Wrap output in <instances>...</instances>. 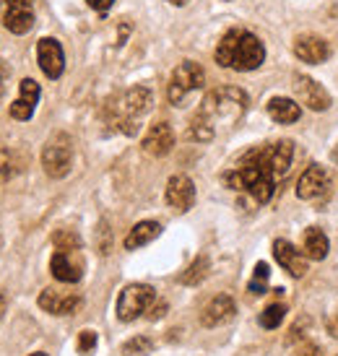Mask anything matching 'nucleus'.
I'll return each mask as SVG.
<instances>
[{
  "instance_id": "nucleus-1",
  "label": "nucleus",
  "mask_w": 338,
  "mask_h": 356,
  "mask_svg": "<svg viewBox=\"0 0 338 356\" xmlns=\"http://www.w3.org/2000/svg\"><path fill=\"white\" fill-rule=\"evenodd\" d=\"M294 161V143L291 140H273L250 149L245 156L237 161V167L224 175L232 190L248 193L255 203H268L279 182L287 177Z\"/></svg>"
},
{
  "instance_id": "nucleus-2",
  "label": "nucleus",
  "mask_w": 338,
  "mask_h": 356,
  "mask_svg": "<svg viewBox=\"0 0 338 356\" xmlns=\"http://www.w3.org/2000/svg\"><path fill=\"white\" fill-rule=\"evenodd\" d=\"M248 94L237 86H221V89L211 91L209 97L203 99L200 109L195 112V118L190 122L188 138L209 143L216 138L219 125H234L239 118L248 112Z\"/></svg>"
},
{
  "instance_id": "nucleus-3",
  "label": "nucleus",
  "mask_w": 338,
  "mask_h": 356,
  "mask_svg": "<svg viewBox=\"0 0 338 356\" xmlns=\"http://www.w3.org/2000/svg\"><path fill=\"white\" fill-rule=\"evenodd\" d=\"M263 60H266V47L248 29H229L216 47V63L221 68H232L239 73L260 68Z\"/></svg>"
},
{
  "instance_id": "nucleus-4",
  "label": "nucleus",
  "mask_w": 338,
  "mask_h": 356,
  "mask_svg": "<svg viewBox=\"0 0 338 356\" xmlns=\"http://www.w3.org/2000/svg\"><path fill=\"white\" fill-rule=\"evenodd\" d=\"M151 102H154V97L146 86H136V89L125 91L115 104H110L112 125L128 136H136V130H138L136 120L149 112Z\"/></svg>"
},
{
  "instance_id": "nucleus-5",
  "label": "nucleus",
  "mask_w": 338,
  "mask_h": 356,
  "mask_svg": "<svg viewBox=\"0 0 338 356\" xmlns=\"http://www.w3.org/2000/svg\"><path fill=\"white\" fill-rule=\"evenodd\" d=\"M154 302H156L154 286H149V284H128L120 291L115 315H118L120 323H133V320L143 317V312H149Z\"/></svg>"
},
{
  "instance_id": "nucleus-6",
  "label": "nucleus",
  "mask_w": 338,
  "mask_h": 356,
  "mask_svg": "<svg viewBox=\"0 0 338 356\" xmlns=\"http://www.w3.org/2000/svg\"><path fill=\"white\" fill-rule=\"evenodd\" d=\"M73 164V140L65 133H55L42 149V167L52 179H63Z\"/></svg>"
},
{
  "instance_id": "nucleus-7",
  "label": "nucleus",
  "mask_w": 338,
  "mask_h": 356,
  "mask_svg": "<svg viewBox=\"0 0 338 356\" xmlns=\"http://www.w3.org/2000/svg\"><path fill=\"white\" fill-rule=\"evenodd\" d=\"M203 81H206V73H203V68H200L198 63H193V60L179 63L177 68H175V73H172V79H169V89H167L169 104L179 107L193 91H198L203 86Z\"/></svg>"
},
{
  "instance_id": "nucleus-8",
  "label": "nucleus",
  "mask_w": 338,
  "mask_h": 356,
  "mask_svg": "<svg viewBox=\"0 0 338 356\" xmlns=\"http://www.w3.org/2000/svg\"><path fill=\"white\" fill-rule=\"evenodd\" d=\"M0 16H3L6 29L13 34H26L34 26L31 0H0Z\"/></svg>"
},
{
  "instance_id": "nucleus-9",
  "label": "nucleus",
  "mask_w": 338,
  "mask_h": 356,
  "mask_svg": "<svg viewBox=\"0 0 338 356\" xmlns=\"http://www.w3.org/2000/svg\"><path fill=\"white\" fill-rule=\"evenodd\" d=\"M330 193V175L325 167L312 164L309 169H305V175L297 182V198L302 200H318L325 198Z\"/></svg>"
},
{
  "instance_id": "nucleus-10",
  "label": "nucleus",
  "mask_w": 338,
  "mask_h": 356,
  "mask_svg": "<svg viewBox=\"0 0 338 356\" xmlns=\"http://www.w3.org/2000/svg\"><path fill=\"white\" fill-rule=\"evenodd\" d=\"M50 270L60 284H76V281H81V276H83V260H81L79 250H55V255L50 260Z\"/></svg>"
},
{
  "instance_id": "nucleus-11",
  "label": "nucleus",
  "mask_w": 338,
  "mask_h": 356,
  "mask_svg": "<svg viewBox=\"0 0 338 356\" xmlns=\"http://www.w3.org/2000/svg\"><path fill=\"white\" fill-rule=\"evenodd\" d=\"M37 302H40V307L45 309V312L63 317V315H73V312L79 309L81 297L76 294V291H68V289L50 286V289H45V291H42Z\"/></svg>"
},
{
  "instance_id": "nucleus-12",
  "label": "nucleus",
  "mask_w": 338,
  "mask_h": 356,
  "mask_svg": "<svg viewBox=\"0 0 338 356\" xmlns=\"http://www.w3.org/2000/svg\"><path fill=\"white\" fill-rule=\"evenodd\" d=\"M167 206L172 211H177V213H188L193 203H195V185H193V179L188 175H175V177H169L167 182Z\"/></svg>"
},
{
  "instance_id": "nucleus-13",
  "label": "nucleus",
  "mask_w": 338,
  "mask_h": 356,
  "mask_svg": "<svg viewBox=\"0 0 338 356\" xmlns=\"http://www.w3.org/2000/svg\"><path fill=\"white\" fill-rule=\"evenodd\" d=\"M37 60H40V68L47 79H60L63 70H65V55H63V47H60L58 40L52 37H45L37 44Z\"/></svg>"
},
{
  "instance_id": "nucleus-14",
  "label": "nucleus",
  "mask_w": 338,
  "mask_h": 356,
  "mask_svg": "<svg viewBox=\"0 0 338 356\" xmlns=\"http://www.w3.org/2000/svg\"><path fill=\"white\" fill-rule=\"evenodd\" d=\"M294 89H297L299 99L305 107H309L312 112H323V109L330 107V94L323 86H320L315 79H309V76H294Z\"/></svg>"
},
{
  "instance_id": "nucleus-15",
  "label": "nucleus",
  "mask_w": 338,
  "mask_h": 356,
  "mask_svg": "<svg viewBox=\"0 0 338 356\" xmlns=\"http://www.w3.org/2000/svg\"><path fill=\"white\" fill-rule=\"evenodd\" d=\"M143 151L149 156H167L169 151L175 149V130L169 122H154L149 133L143 136Z\"/></svg>"
},
{
  "instance_id": "nucleus-16",
  "label": "nucleus",
  "mask_w": 338,
  "mask_h": 356,
  "mask_svg": "<svg viewBox=\"0 0 338 356\" xmlns=\"http://www.w3.org/2000/svg\"><path fill=\"white\" fill-rule=\"evenodd\" d=\"M237 312V305H234V299L227 297V294H219V297H214L209 305L203 307V312H200V325L203 327H219L224 323H229L232 317Z\"/></svg>"
},
{
  "instance_id": "nucleus-17",
  "label": "nucleus",
  "mask_w": 338,
  "mask_h": 356,
  "mask_svg": "<svg viewBox=\"0 0 338 356\" xmlns=\"http://www.w3.org/2000/svg\"><path fill=\"white\" fill-rule=\"evenodd\" d=\"M273 257L279 260V266L284 270H289V276L302 278L307 273V257L302 255L291 242H287V239H276L273 242Z\"/></svg>"
},
{
  "instance_id": "nucleus-18",
  "label": "nucleus",
  "mask_w": 338,
  "mask_h": 356,
  "mask_svg": "<svg viewBox=\"0 0 338 356\" xmlns=\"http://www.w3.org/2000/svg\"><path fill=\"white\" fill-rule=\"evenodd\" d=\"M40 102V83L34 79H24L19 83V99L10 104V118L13 120H31L34 109Z\"/></svg>"
},
{
  "instance_id": "nucleus-19",
  "label": "nucleus",
  "mask_w": 338,
  "mask_h": 356,
  "mask_svg": "<svg viewBox=\"0 0 338 356\" xmlns=\"http://www.w3.org/2000/svg\"><path fill=\"white\" fill-rule=\"evenodd\" d=\"M294 55H297L302 63H309V65H318V63H325L330 55L328 42L323 37H315V34H302L294 42Z\"/></svg>"
},
{
  "instance_id": "nucleus-20",
  "label": "nucleus",
  "mask_w": 338,
  "mask_h": 356,
  "mask_svg": "<svg viewBox=\"0 0 338 356\" xmlns=\"http://www.w3.org/2000/svg\"><path fill=\"white\" fill-rule=\"evenodd\" d=\"M302 255L307 257V260H325L328 257V250H330V242L325 237V232L320 227H309L305 229V234H302Z\"/></svg>"
},
{
  "instance_id": "nucleus-21",
  "label": "nucleus",
  "mask_w": 338,
  "mask_h": 356,
  "mask_svg": "<svg viewBox=\"0 0 338 356\" xmlns=\"http://www.w3.org/2000/svg\"><path fill=\"white\" fill-rule=\"evenodd\" d=\"M268 115L273 122H279V125H291V122H297L302 118V109L294 99H287V97H273L268 102Z\"/></svg>"
},
{
  "instance_id": "nucleus-22",
  "label": "nucleus",
  "mask_w": 338,
  "mask_h": 356,
  "mask_svg": "<svg viewBox=\"0 0 338 356\" xmlns=\"http://www.w3.org/2000/svg\"><path fill=\"white\" fill-rule=\"evenodd\" d=\"M161 234L159 221H138L136 227L130 229V234L125 237V250H138L143 245H149Z\"/></svg>"
},
{
  "instance_id": "nucleus-23",
  "label": "nucleus",
  "mask_w": 338,
  "mask_h": 356,
  "mask_svg": "<svg viewBox=\"0 0 338 356\" xmlns=\"http://www.w3.org/2000/svg\"><path fill=\"white\" fill-rule=\"evenodd\" d=\"M209 270H211L209 257L200 255V257H195V260H193V266H190L188 270L182 273V278H179V281H182L185 286H198L200 281L209 276Z\"/></svg>"
},
{
  "instance_id": "nucleus-24",
  "label": "nucleus",
  "mask_w": 338,
  "mask_h": 356,
  "mask_svg": "<svg viewBox=\"0 0 338 356\" xmlns=\"http://www.w3.org/2000/svg\"><path fill=\"white\" fill-rule=\"evenodd\" d=\"M284 317H287V307H284V305H271V307H266V309L260 312L258 323L266 327V330H276V327L284 323Z\"/></svg>"
},
{
  "instance_id": "nucleus-25",
  "label": "nucleus",
  "mask_w": 338,
  "mask_h": 356,
  "mask_svg": "<svg viewBox=\"0 0 338 356\" xmlns=\"http://www.w3.org/2000/svg\"><path fill=\"white\" fill-rule=\"evenodd\" d=\"M19 169H21V161L13 151H6V149L0 151V185L16 177V172H19Z\"/></svg>"
},
{
  "instance_id": "nucleus-26",
  "label": "nucleus",
  "mask_w": 338,
  "mask_h": 356,
  "mask_svg": "<svg viewBox=\"0 0 338 356\" xmlns=\"http://www.w3.org/2000/svg\"><path fill=\"white\" fill-rule=\"evenodd\" d=\"M154 351V341L146 336H136L122 343V356H146Z\"/></svg>"
},
{
  "instance_id": "nucleus-27",
  "label": "nucleus",
  "mask_w": 338,
  "mask_h": 356,
  "mask_svg": "<svg viewBox=\"0 0 338 356\" xmlns=\"http://www.w3.org/2000/svg\"><path fill=\"white\" fill-rule=\"evenodd\" d=\"M52 245L55 250H81V237L73 229H58L52 234Z\"/></svg>"
},
{
  "instance_id": "nucleus-28",
  "label": "nucleus",
  "mask_w": 338,
  "mask_h": 356,
  "mask_svg": "<svg viewBox=\"0 0 338 356\" xmlns=\"http://www.w3.org/2000/svg\"><path fill=\"white\" fill-rule=\"evenodd\" d=\"M271 268L266 263H258L255 266V273H252V281H250V294H266V284H268Z\"/></svg>"
},
{
  "instance_id": "nucleus-29",
  "label": "nucleus",
  "mask_w": 338,
  "mask_h": 356,
  "mask_svg": "<svg viewBox=\"0 0 338 356\" xmlns=\"http://www.w3.org/2000/svg\"><path fill=\"white\" fill-rule=\"evenodd\" d=\"M97 333L94 330H81L79 333V354H83V356H89L94 348H97Z\"/></svg>"
},
{
  "instance_id": "nucleus-30",
  "label": "nucleus",
  "mask_w": 338,
  "mask_h": 356,
  "mask_svg": "<svg viewBox=\"0 0 338 356\" xmlns=\"http://www.w3.org/2000/svg\"><path fill=\"white\" fill-rule=\"evenodd\" d=\"M8 79H10V68L0 60V97H3L6 89H8Z\"/></svg>"
},
{
  "instance_id": "nucleus-31",
  "label": "nucleus",
  "mask_w": 338,
  "mask_h": 356,
  "mask_svg": "<svg viewBox=\"0 0 338 356\" xmlns=\"http://www.w3.org/2000/svg\"><path fill=\"white\" fill-rule=\"evenodd\" d=\"M86 3H89L94 10H107V8H112L115 0H86Z\"/></svg>"
},
{
  "instance_id": "nucleus-32",
  "label": "nucleus",
  "mask_w": 338,
  "mask_h": 356,
  "mask_svg": "<svg viewBox=\"0 0 338 356\" xmlns=\"http://www.w3.org/2000/svg\"><path fill=\"white\" fill-rule=\"evenodd\" d=\"M164 312H167V305L161 302V305H151V312H149V320H159V317H164Z\"/></svg>"
},
{
  "instance_id": "nucleus-33",
  "label": "nucleus",
  "mask_w": 338,
  "mask_h": 356,
  "mask_svg": "<svg viewBox=\"0 0 338 356\" xmlns=\"http://www.w3.org/2000/svg\"><path fill=\"white\" fill-rule=\"evenodd\" d=\"M6 309H8V297L0 291V320H3V315H6Z\"/></svg>"
},
{
  "instance_id": "nucleus-34",
  "label": "nucleus",
  "mask_w": 338,
  "mask_h": 356,
  "mask_svg": "<svg viewBox=\"0 0 338 356\" xmlns=\"http://www.w3.org/2000/svg\"><path fill=\"white\" fill-rule=\"evenodd\" d=\"M330 330H333V336H338V317L333 320V323H330Z\"/></svg>"
},
{
  "instance_id": "nucleus-35",
  "label": "nucleus",
  "mask_w": 338,
  "mask_h": 356,
  "mask_svg": "<svg viewBox=\"0 0 338 356\" xmlns=\"http://www.w3.org/2000/svg\"><path fill=\"white\" fill-rule=\"evenodd\" d=\"M167 3H172V6H185L188 0H167Z\"/></svg>"
},
{
  "instance_id": "nucleus-36",
  "label": "nucleus",
  "mask_w": 338,
  "mask_h": 356,
  "mask_svg": "<svg viewBox=\"0 0 338 356\" xmlns=\"http://www.w3.org/2000/svg\"><path fill=\"white\" fill-rule=\"evenodd\" d=\"M307 356H318V348H315V346H309V348H307Z\"/></svg>"
},
{
  "instance_id": "nucleus-37",
  "label": "nucleus",
  "mask_w": 338,
  "mask_h": 356,
  "mask_svg": "<svg viewBox=\"0 0 338 356\" xmlns=\"http://www.w3.org/2000/svg\"><path fill=\"white\" fill-rule=\"evenodd\" d=\"M333 161H336V164H338V146H336V149H333Z\"/></svg>"
},
{
  "instance_id": "nucleus-38",
  "label": "nucleus",
  "mask_w": 338,
  "mask_h": 356,
  "mask_svg": "<svg viewBox=\"0 0 338 356\" xmlns=\"http://www.w3.org/2000/svg\"><path fill=\"white\" fill-rule=\"evenodd\" d=\"M29 356H47V354H42V351H37V354H29Z\"/></svg>"
}]
</instances>
